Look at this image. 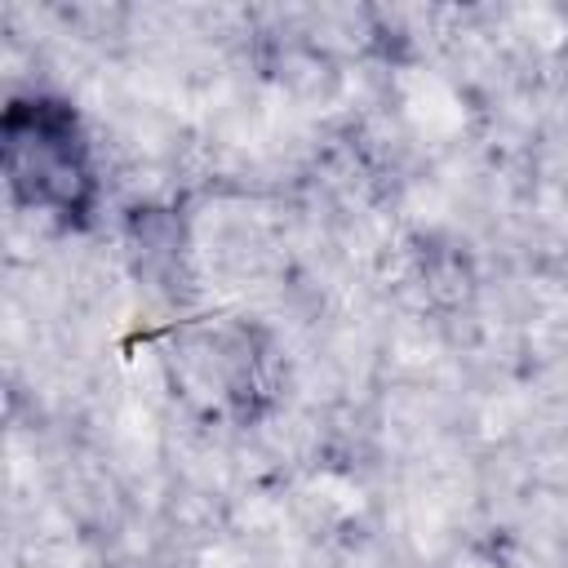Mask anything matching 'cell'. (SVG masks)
Listing matches in <instances>:
<instances>
[{
    "label": "cell",
    "instance_id": "cell-1",
    "mask_svg": "<svg viewBox=\"0 0 568 568\" xmlns=\"http://www.w3.org/2000/svg\"><path fill=\"white\" fill-rule=\"evenodd\" d=\"M0 160L18 204L67 226L89 222L98 204V169L71 102L49 93L13 98L0 115Z\"/></svg>",
    "mask_w": 568,
    "mask_h": 568
}]
</instances>
